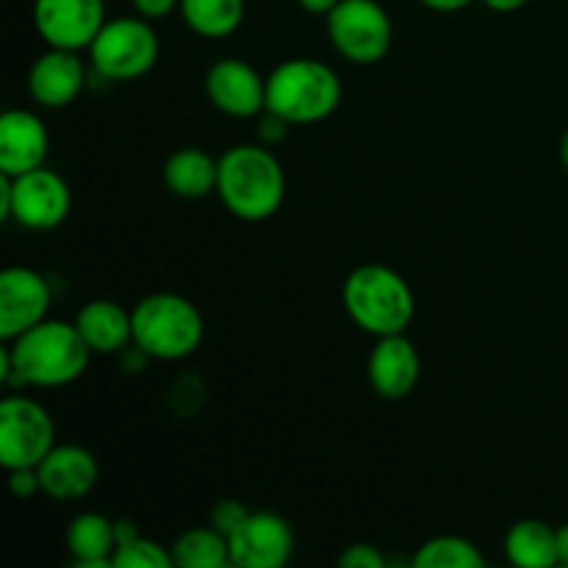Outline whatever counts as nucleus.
Masks as SVG:
<instances>
[{"label": "nucleus", "mask_w": 568, "mask_h": 568, "mask_svg": "<svg viewBox=\"0 0 568 568\" xmlns=\"http://www.w3.org/2000/svg\"><path fill=\"white\" fill-rule=\"evenodd\" d=\"M297 3L303 6L308 14H327V11H331L338 0H297Z\"/></svg>", "instance_id": "473e14b6"}, {"label": "nucleus", "mask_w": 568, "mask_h": 568, "mask_svg": "<svg viewBox=\"0 0 568 568\" xmlns=\"http://www.w3.org/2000/svg\"><path fill=\"white\" fill-rule=\"evenodd\" d=\"M342 303L349 320L375 338L405 333L416 314L408 281L386 264H364L349 272Z\"/></svg>", "instance_id": "7ed1b4c3"}, {"label": "nucleus", "mask_w": 568, "mask_h": 568, "mask_svg": "<svg viewBox=\"0 0 568 568\" xmlns=\"http://www.w3.org/2000/svg\"><path fill=\"white\" fill-rule=\"evenodd\" d=\"M560 164H564V170L568 172V131L564 133V139H560Z\"/></svg>", "instance_id": "f704fd0d"}, {"label": "nucleus", "mask_w": 568, "mask_h": 568, "mask_svg": "<svg viewBox=\"0 0 568 568\" xmlns=\"http://www.w3.org/2000/svg\"><path fill=\"white\" fill-rule=\"evenodd\" d=\"M555 532H558V566H568V521Z\"/></svg>", "instance_id": "72a5a7b5"}, {"label": "nucleus", "mask_w": 568, "mask_h": 568, "mask_svg": "<svg viewBox=\"0 0 568 568\" xmlns=\"http://www.w3.org/2000/svg\"><path fill=\"white\" fill-rule=\"evenodd\" d=\"M67 549L78 568H105L116 552V530L114 521L103 514H78L70 521L64 536Z\"/></svg>", "instance_id": "aec40b11"}, {"label": "nucleus", "mask_w": 568, "mask_h": 568, "mask_svg": "<svg viewBox=\"0 0 568 568\" xmlns=\"http://www.w3.org/2000/svg\"><path fill=\"white\" fill-rule=\"evenodd\" d=\"M131 314L133 344L153 361H183L203 344L205 320L183 294H148L133 305Z\"/></svg>", "instance_id": "39448f33"}, {"label": "nucleus", "mask_w": 568, "mask_h": 568, "mask_svg": "<svg viewBox=\"0 0 568 568\" xmlns=\"http://www.w3.org/2000/svg\"><path fill=\"white\" fill-rule=\"evenodd\" d=\"M325 20L331 44L353 64H377L392 50V17L377 0H338Z\"/></svg>", "instance_id": "6e6552de"}, {"label": "nucleus", "mask_w": 568, "mask_h": 568, "mask_svg": "<svg viewBox=\"0 0 568 568\" xmlns=\"http://www.w3.org/2000/svg\"><path fill=\"white\" fill-rule=\"evenodd\" d=\"M42 494L59 499V503H72L83 499L94 491L100 480L98 458L87 447L78 444H55L37 466Z\"/></svg>", "instance_id": "dca6fc26"}, {"label": "nucleus", "mask_w": 568, "mask_h": 568, "mask_svg": "<svg viewBox=\"0 0 568 568\" xmlns=\"http://www.w3.org/2000/svg\"><path fill=\"white\" fill-rule=\"evenodd\" d=\"M92 355L75 322L44 320L14 342H6L0 349V381L6 386H70L87 372Z\"/></svg>", "instance_id": "f257e3e1"}, {"label": "nucleus", "mask_w": 568, "mask_h": 568, "mask_svg": "<svg viewBox=\"0 0 568 568\" xmlns=\"http://www.w3.org/2000/svg\"><path fill=\"white\" fill-rule=\"evenodd\" d=\"M172 560L181 568H222L233 566L231 541L216 527H192L172 544Z\"/></svg>", "instance_id": "5701e85b"}, {"label": "nucleus", "mask_w": 568, "mask_h": 568, "mask_svg": "<svg viewBox=\"0 0 568 568\" xmlns=\"http://www.w3.org/2000/svg\"><path fill=\"white\" fill-rule=\"evenodd\" d=\"M216 194L242 222H264L286 200V172L266 144H233L220 155Z\"/></svg>", "instance_id": "f03ea898"}, {"label": "nucleus", "mask_w": 568, "mask_h": 568, "mask_svg": "<svg viewBox=\"0 0 568 568\" xmlns=\"http://www.w3.org/2000/svg\"><path fill=\"white\" fill-rule=\"evenodd\" d=\"M50 150V133L33 111L9 109L0 116V172L22 175L44 166Z\"/></svg>", "instance_id": "f3484780"}, {"label": "nucleus", "mask_w": 568, "mask_h": 568, "mask_svg": "<svg viewBox=\"0 0 568 568\" xmlns=\"http://www.w3.org/2000/svg\"><path fill=\"white\" fill-rule=\"evenodd\" d=\"M231 560L242 568H281L294 555V530L281 514L250 510L231 538Z\"/></svg>", "instance_id": "f8f14e48"}, {"label": "nucleus", "mask_w": 568, "mask_h": 568, "mask_svg": "<svg viewBox=\"0 0 568 568\" xmlns=\"http://www.w3.org/2000/svg\"><path fill=\"white\" fill-rule=\"evenodd\" d=\"M427 9L433 11H460L471 3V0H422Z\"/></svg>", "instance_id": "7c9ffc66"}, {"label": "nucleus", "mask_w": 568, "mask_h": 568, "mask_svg": "<svg viewBox=\"0 0 568 568\" xmlns=\"http://www.w3.org/2000/svg\"><path fill=\"white\" fill-rule=\"evenodd\" d=\"M505 555L519 568L558 566V532L541 519H519L505 532Z\"/></svg>", "instance_id": "412c9836"}, {"label": "nucleus", "mask_w": 568, "mask_h": 568, "mask_svg": "<svg viewBox=\"0 0 568 568\" xmlns=\"http://www.w3.org/2000/svg\"><path fill=\"white\" fill-rule=\"evenodd\" d=\"M87 87V64L78 50L50 48L28 70V92L42 109H67Z\"/></svg>", "instance_id": "2eb2a0df"}, {"label": "nucleus", "mask_w": 568, "mask_h": 568, "mask_svg": "<svg viewBox=\"0 0 568 568\" xmlns=\"http://www.w3.org/2000/svg\"><path fill=\"white\" fill-rule=\"evenodd\" d=\"M70 183L48 166H37L22 175L0 172V216L14 220L28 231H53L70 216Z\"/></svg>", "instance_id": "0eeeda50"}, {"label": "nucleus", "mask_w": 568, "mask_h": 568, "mask_svg": "<svg viewBox=\"0 0 568 568\" xmlns=\"http://www.w3.org/2000/svg\"><path fill=\"white\" fill-rule=\"evenodd\" d=\"M414 568H480L486 566L480 549L460 536H436L416 549Z\"/></svg>", "instance_id": "b1692460"}, {"label": "nucleus", "mask_w": 568, "mask_h": 568, "mask_svg": "<svg viewBox=\"0 0 568 568\" xmlns=\"http://www.w3.org/2000/svg\"><path fill=\"white\" fill-rule=\"evenodd\" d=\"M491 11H499V14H510V11H519L527 0H483Z\"/></svg>", "instance_id": "2f4dec72"}, {"label": "nucleus", "mask_w": 568, "mask_h": 568, "mask_svg": "<svg viewBox=\"0 0 568 568\" xmlns=\"http://www.w3.org/2000/svg\"><path fill=\"white\" fill-rule=\"evenodd\" d=\"M250 516V510L244 508L239 499H220V503L211 508V516H209V525L216 527V530L222 532V536L231 538L233 532L239 530V527L244 525V519Z\"/></svg>", "instance_id": "a878e982"}, {"label": "nucleus", "mask_w": 568, "mask_h": 568, "mask_svg": "<svg viewBox=\"0 0 568 568\" xmlns=\"http://www.w3.org/2000/svg\"><path fill=\"white\" fill-rule=\"evenodd\" d=\"M55 447L53 416L37 399L11 394L0 403V464L11 469H37Z\"/></svg>", "instance_id": "1a4fd4ad"}, {"label": "nucleus", "mask_w": 568, "mask_h": 568, "mask_svg": "<svg viewBox=\"0 0 568 568\" xmlns=\"http://www.w3.org/2000/svg\"><path fill=\"white\" fill-rule=\"evenodd\" d=\"M181 17L197 37L225 39L244 22V0H181Z\"/></svg>", "instance_id": "4be33fe9"}, {"label": "nucleus", "mask_w": 568, "mask_h": 568, "mask_svg": "<svg viewBox=\"0 0 568 568\" xmlns=\"http://www.w3.org/2000/svg\"><path fill=\"white\" fill-rule=\"evenodd\" d=\"M220 159L200 148H183L172 153L164 164V183L175 197L203 200L216 192Z\"/></svg>", "instance_id": "6ab92c4d"}, {"label": "nucleus", "mask_w": 568, "mask_h": 568, "mask_svg": "<svg viewBox=\"0 0 568 568\" xmlns=\"http://www.w3.org/2000/svg\"><path fill=\"white\" fill-rule=\"evenodd\" d=\"M50 283L31 266H9L0 272V338L14 342L33 325L48 320Z\"/></svg>", "instance_id": "9b49d317"}, {"label": "nucleus", "mask_w": 568, "mask_h": 568, "mask_svg": "<svg viewBox=\"0 0 568 568\" xmlns=\"http://www.w3.org/2000/svg\"><path fill=\"white\" fill-rule=\"evenodd\" d=\"M161 53L155 28L144 17H111L89 44L92 70L105 81H136L148 75Z\"/></svg>", "instance_id": "423d86ee"}, {"label": "nucleus", "mask_w": 568, "mask_h": 568, "mask_svg": "<svg viewBox=\"0 0 568 568\" xmlns=\"http://www.w3.org/2000/svg\"><path fill=\"white\" fill-rule=\"evenodd\" d=\"M369 386L377 397L383 399H405L422 377V358L419 349L414 347L405 333L377 338L375 349L369 353L366 364Z\"/></svg>", "instance_id": "4468645a"}, {"label": "nucleus", "mask_w": 568, "mask_h": 568, "mask_svg": "<svg viewBox=\"0 0 568 568\" xmlns=\"http://www.w3.org/2000/svg\"><path fill=\"white\" fill-rule=\"evenodd\" d=\"M338 566L342 568H383L386 558L372 544H349L342 555H338Z\"/></svg>", "instance_id": "bb28decb"}, {"label": "nucleus", "mask_w": 568, "mask_h": 568, "mask_svg": "<svg viewBox=\"0 0 568 568\" xmlns=\"http://www.w3.org/2000/svg\"><path fill=\"white\" fill-rule=\"evenodd\" d=\"M111 566L114 568H172L175 560H172V549L164 547V544L153 541V538L142 536L139 532L131 541H122L116 547L114 558H111Z\"/></svg>", "instance_id": "393cba45"}, {"label": "nucleus", "mask_w": 568, "mask_h": 568, "mask_svg": "<svg viewBox=\"0 0 568 568\" xmlns=\"http://www.w3.org/2000/svg\"><path fill=\"white\" fill-rule=\"evenodd\" d=\"M75 325L94 355H114L133 344V314L114 300H89Z\"/></svg>", "instance_id": "a211bd4d"}, {"label": "nucleus", "mask_w": 568, "mask_h": 568, "mask_svg": "<svg viewBox=\"0 0 568 568\" xmlns=\"http://www.w3.org/2000/svg\"><path fill=\"white\" fill-rule=\"evenodd\" d=\"M103 22V0H33V28L50 48L89 50Z\"/></svg>", "instance_id": "9d476101"}, {"label": "nucleus", "mask_w": 568, "mask_h": 568, "mask_svg": "<svg viewBox=\"0 0 568 568\" xmlns=\"http://www.w3.org/2000/svg\"><path fill=\"white\" fill-rule=\"evenodd\" d=\"M342 103V81L320 59H288L266 75V109L288 125H314L327 120Z\"/></svg>", "instance_id": "20e7f679"}, {"label": "nucleus", "mask_w": 568, "mask_h": 568, "mask_svg": "<svg viewBox=\"0 0 568 568\" xmlns=\"http://www.w3.org/2000/svg\"><path fill=\"white\" fill-rule=\"evenodd\" d=\"M9 488L14 497L28 499L33 494L42 491V483H39L37 469H11L9 471Z\"/></svg>", "instance_id": "cd10ccee"}, {"label": "nucleus", "mask_w": 568, "mask_h": 568, "mask_svg": "<svg viewBox=\"0 0 568 568\" xmlns=\"http://www.w3.org/2000/svg\"><path fill=\"white\" fill-rule=\"evenodd\" d=\"M133 9H136L139 17H144V20H164V17H170L172 11L181 9V0H131Z\"/></svg>", "instance_id": "c756f323"}, {"label": "nucleus", "mask_w": 568, "mask_h": 568, "mask_svg": "<svg viewBox=\"0 0 568 568\" xmlns=\"http://www.w3.org/2000/svg\"><path fill=\"white\" fill-rule=\"evenodd\" d=\"M205 94L216 111L236 120L264 114L266 78L242 59H220L205 72Z\"/></svg>", "instance_id": "ddd939ff"}, {"label": "nucleus", "mask_w": 568, "mask_h": 568, "mask_svg": "<svg viewBox=\"0 0 568 568\" xmlns=\"http://www.w3.org/2000/svg\"><path fill=\"white\" fill-rule=\"evenodd\" d=\"M288 133V122L283 120V116L272 114V111H264V116H261L258 122V139L261 144H266V148H272V144L283 142Z\"/></svg>", "instance_id": "c85d7f7f"}]
</instances>
